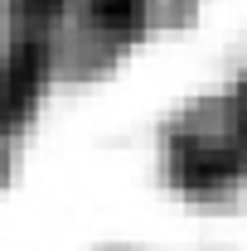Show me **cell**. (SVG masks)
Here are the masks:
<instances>
[{
  "label": "cell",
  "mask_w": 247,
  "mask_h": 251,
  "mask_svg": "<svg viewBox=\"0 0 247 251\" xmlns=\"http://www.w3.org/2000/svg\"><path fill=\"white\" fill-rule=\"evenodd\" d=\"M170 159L189 188H233L247 179V97L204 101L185 111L170 130Z\"/></svg>",
  "instance_id": "1"
},
{
  "label": "cell",
  "mask_w": 247,
  "mask_h": 251,
  "mask_svg": "<svg viewBox=\"0 0 247 251\" xmlns=\"http://www.w3.org/2000/svg\"><path fill=\"white\" fill-rule=\"evenodd\" d=\"M68 5H73V25L97 49H112V53L126 49L151 15V0H68Z\"/></svg>",
  "instance_id": "2"
}]
</instances>
